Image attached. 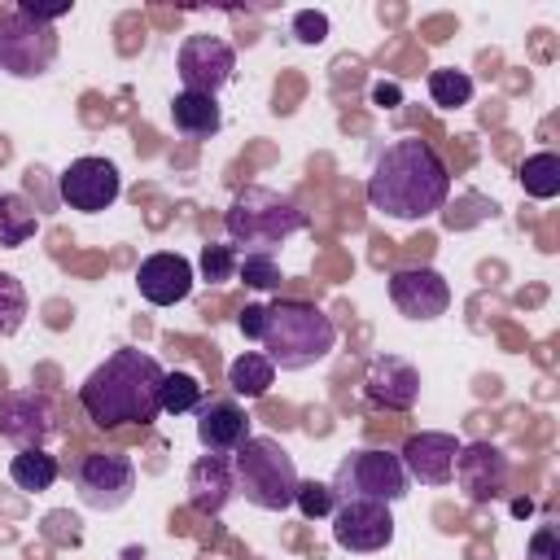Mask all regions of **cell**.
I'll use <instances>...</instances> for the list:
<instances>
[{
	"mask_svg": "<svg viewBox=\"0 0 560 560\" xmlns=\"http://www.w3.org/2000/svg\"><path fill=\"white\" fill-rule=\"evenodd\" d=\"M302 228H306V210L267 184H245L232 197V206L223 210L228 245L245 249V254H271L276 245H284Z\"/></svg>",
	"mask_w": 560,
	"mask_h": 560,
	"instance_id": "cell-4",
	"label": "cell"
},
{
	"mask_svg": "<svg viewBox=\"0 0 560 560\" xmlns=\"http://www.w3.org/2000/svg\"><path fill=\"white\" fill-rule=\"evenodd\" d=\"M122 192V175L109 158H74L61 175H57V197L70 206V210H83V214H101L118 201Z\"/></svg>",
	"mask_w": 560,
	"mask_h": 560,
	"instance_id": "cell-10",
	"label": "cell"
},
{
	"mask_svg": "<svg viewBox=\"0 0 560 560\" xmlns=\"http://www.w3.org/2000/svg\"><path fill=\"white\" fill-rule=\"evenodd\" d=\"M201 402H206V394H201V381H197L192 372H166V376H162L158 407H162L166 416H188V411H197Z\"/></svg>",
	"mask_w": 560,
	"mask_h": 560,
	"instance_id": "cell-25",
	"label": "cell"
},
{
	"mask_svg": "<svg viewBox=\"0 0 560 560\" xmlns=\"http://www.w3.org/2000/svg\"><path fill=\"white\" fill-rule=\"evenodd\" d=\"M39 232V206H31L22 192H0V245L18 249Z\"/></svg>",
	"mask_w": 560,
	"mask_h": 560,
	"instance_id": "cell-22",
	"label": "cell"
},
{
	"mask_svg": "<svg viewBox=\"0 0 560 560\" xmlns=\"http://www.w3.org/2000/svg\"><path fill=\"white\" fill-rule=\"evenodd\" d=\"M459 438L455 433H442V429H420L402 442L398 459L407 468V481H420V486H446L451 472H455V455H459Z\"/></svg>",
	"mask_w": 560,
	"mask_h": 560,
	"instance_id": "cell-16",
	"label": "cell"
},
{
	"mask_svg": "<svg viewBox=\"0 0 560 560\" xmlns=\"http://www.w3.org/2000/svg\"><path fill=\"white\" fill-rule=\"evenodd\" d=\"M389 302H394L407 319L429 324V319L446 315V306H451V284H446V276L433 271V267H398V271L389 276Z\"/></svg>",
	"mask_w": 560,
	"mask_h": 560,
	"instance_id": "cell-15",
	"label": "cell"
},
{
	"mask_svg": "<svg viewBox=\"0 0 560 560\" xmlns=\"http://www.w3.org/2000/svg\"><path fill=\"white\" fill-rule=\"evenodd\" d=\"M18 9H26L31 18H39V22H57V18H66L70 13V0H61V4H35V0H18Z\"/></svg>",
	"mask_w": 560,
	"mask_h": 560,
	"instance_id": "cell-34",
	"label": "cell"
},
{
	"mask_svg": "<svg viewBox=\"0 0 560 560\" xmlns=\"http://www.w3.org/2000/svg\"><path fill=\"white\" fill-rule=\"evenodd\" d=\"M162 376L166 368L136 350V346H118L105 363H96L88 372V381L79 385V402L88 411V420L96 429H122V424H153L158 394H162Z\"/></svg>",
	"mask_w": 560,
	"mask_h": 560,
	"instance_id": "cell-2",
	"label": "cell"
},
{
	"mask_svg": "<svg viewBox=\"0 0 560 560\" xmlns=\"http://www.w3.org/2000/svg\"><path fill=\"white\" fill-rule=\"evenodd\" d=\"M136 289L149 306H175L192 293V262L184 254L158 249L136 267Z\"/></svg>",
	"mask_w": 560,
	"mask_h": 560,
	"instance_id": "cell-17",
	"label": "cell"
},
{
	"mask_svg": "<svg viewBox=\"0 0 560 560\" xmlns=\"http://www.w3.org/2000/svg\"><path fill=\"white\" fill-rule=\"evenodd\" d=\"M249 438V416L232 398H210L197 407V442L210 455H232Z\"/></svg>",
	"mask_w": 560,
	"mask_h": 560,
	"instance_id": "cell-19",
	"label": "cell"
},
{
	"mask_svg": "<svg viewBox=\"0 0 560 560\" xmlns=\"http://www.w3.org/2000/svg\"><path fill=\"white\" fill-rule=\"evenodd\" d=\"M57 26L31 18L26 9H4L0 13V70H9L13 79H39L52 70L57 61Z\"/></svg>",
	"mask_w": 560,
	"mask_h": 560,
	"instance_id": "cell-7",
	"label": "cell"
},
{
	"mask_svg": "<svg viewBox=\"0 0 560 560\" xmlns=\"http://www.w3.org/2000/svg\"><path fill=\"white\" fill-rule=\"evenodd\" d=\"M363 398L381 411H411L420 398V372L402 354H372L363 368Z\"/></svg>",
	"mask_w": 560,
	"mask_h": 560,
	"instance_id": "cell-13",
	"label": "cell"
},
{
	"mask_svg": "<svg viewBox=\"0 0 560 560\" xmlns=\"http://www.w3.org/2000/svg\"><path fill=\"white\" fill-rule=\"evenodd\" d=\"M293 35H298V44H324L328 39V13H319V9L293 13Z\"/></svg>",
	"mask_w": 560,
	"mask_h": 560,
	"instance_id": "cell-31",
	"label": "cell"
},
{
	"mask_svg": "<svg viewBox=\"0 0 560 560\" xmlns=\"http://www.w3.org/2000/svg\"><path fill=\"white\" fill-rule=\"evenodd\" d=\"M232 477H236V494H245V503L262 512L293 508V490L302 481L293 455L276 438H254V433L232 451Z\"/></svg>",
	"mask_w": 560,
	"mask_h": 560,
	"instance_id": "cell-5",
	"label": "cell"
},
{
	"mask_svg": "<svg viewBox=\"0 0 560 560\" xmlns=\"http://www.w3.org/2000/svg\"><path fill=\"white\" fill-rule=\"evenodd\" d=\"M171 127L188 140H210L219 127H223V109L214 96H201V92H175L171 101Z\"/></svg>",
	"mask_w": 560,
	"mask_h": 560,
	"instance_id": "cell-20",
	"label": "cell"
},
{
	"mask_svg": "<svg viewBox=\"0 0 560 560\" xmlns=\"http://www.w3.org/2000/svg\"><path fill=\"white\" fill-rule=\"evenodd\" d=\"M516 179H521L525 197H534V201H551V197H560V153H551V149L529 153V158L521 162Z\"/></svg>",
	"mask_w": 560,
	"mask_h": 560,
	"instance_id": "cell-24",
	"label": "cell"
},
{
	"mask_svg": "<svg viewBox=\"0 0 560 560\" xmlns=\"http://www.w3.org/2000/svg\"><path fill=\"white\" fill-rule=\"evenodd\" d=\"M429 96H433V105H442V109L468 105V101H472V79H468V70H455V66L429 70Z\"/></svg>",
	"mask_w": 560,
	"mask_h": 560,
	"instance_id": "cell-26",
	"label": "cell"
},
{
	"mask_svg": "<svg viewBox=\"0 0 560 560\" xmlns=\"http://www.w3.org/2000/svg\"><path fill=\"white\" fill-rule=\"evenodd\" d=\"M508 472H512V464H508V455H503L494 442H468V446H459V455H455L451 481L464 490L468 503H490V499L503 494Z\"/></svg>",
	"mask_w": 560,
	"mask_h": 560,
	"instance_id": "cell-14",
	"label": "cell"
},
{
	"mask_svg": "<svg viewBox=\"0 0 560 560\" xmlns=\"http://www.w3.org/2000/svg\"><path fill=\"white\" fill-rule=\"evenodd\" d=\"M446 197H451V171L429 140L402 136L376 153L368 175V206L376 214L394 223H420L438 214Z\"/></svg>",
	"mask_w": 560,
	"mask_h": 560,
	"instance_id": "cell-1",
	"label": "cell"
},
{
	"mask_svg": "<svg viewBox=\"0 0 560 560\" xmlns=\"http://www.w3.org/2000/svg\"><path fill=\"white\" fill-rule=\"evenodd\" d=\"M26 311H31V302H26L22 280L13 271H0V337H13L26 324Z\"/></svg>",
	"mask_w": 560,
	"mask_h": 560,
	"instance_id": "cell-27",
	"label": "cell"
},
{
	"mask_svg": "<svg viewBox=\"0 0 560 560\" xmlns=\"http://www.w3.org/2000/svg\"><path fill=\"white\" fill-rule=\"evenodd\" d=\"M525 560H560V534H556L551 525H538V529L529 534Z\"/></svg>",
	"mask_w": 560,
	"mask_h": 560,
	"instance_id": "cell-32",
	"label": "cell"
},
{
	"mask_svg": "<svg viewBox=\"0 0 560 560\" xmlns=\"http://www.w3.org/2000/svg\"><path fill=\"white\" fill-rule=\"evenodd\" d=\"M328 521H332V542L341 551L372 556V551H385L394 542V512H389V503L350 499V503H337Z\"/></svg>",
	"mask_w": 560,
	"mask_h": 560,
	"instance_id": "cell-12",
	"label": "cell"
},
{
	"mask_svg": "<svg viewBox=\"0 0 560 560\" xmlns=\"http://www.w3.org/2000/svg\"><path fill=\"white\" fill-rule=\"evenodd\" d=\"M337 346V324L311 302L284 298L267 306V332H262V354L280 372H306L324 363Z\"/></svg>",
	"mask_w": 560,
	"mask_h": 560,
	"instance_id": "cell-3",
	"label": "cell"
},
{
	"mask_svg": "<svg viewBox=\"0 0 560 560\" xmlns=\"http://www.w3.org/2000/svg\"><path fill=\"white\" fill-rule=\"evenodd\" d=\"M236 328H241L245 341H262V332H267V306H262V302H249V306L236 315Z\"/></svg>",
	"mask_w": 560,
	"mask_h": 560,
	"instance_id": "cell-33",
	"label": "cell"
},
{
	"mask_svg": "<svg viewBox=\"0 0 560 560\" xmlns=\"http://www.w3.org/2000/svg\"><path fill=\"white\" fill-rule=\"evenodd\" d=\"M0 438L13 442L18 451L48 446L57 438V411L48 394L39 389H4L0 394Z\"/></svg>",
	"mask_w": 560,
	"mask_h": 560,
	"instance_id": "cell-11",
	"label": "cell"
},
{
	"mask_svg": "<svg viewBox=\"0 0 560 560\" xmlns=\"http://www.w3.org/2000/svg\"><path fill=\"white\" fill-rule=\"evenodd\" d=\"M184 490H188V508L201 512V516H219L232 494H236V477H232V455H201L192 459L188 477H184Z\"/></svg>",
	"mask_w": 560,
	"mask_h": 560,
	"instance_id": "cell-18",
	"label": "cell"
},
{
	"mask_svg": "<svg viewBox=\"0 0 560 560\" xmlns=\"http://www.w3.org/2000/svg\"><path fill=\"white\" fill-rule=\"evenodd\" d=\"M236 249L228 245V241H210V245H201V276L210 280V284H223V280H232L236 276Z\"/></svg>",
	"mask_w": 560,
	"mask_h": 560,
	"instance_id": "cell-30",
	"label": "cell"
},
{
	"mask_svg": "<svg viewBox=\"0 0 560 560\" xmlns=\"http://www.w3.org/2000/svg\"><path fill=\"white\" fill-rule=\"evenodd\" d=\"M271 381H276V368L262 350H245L228 363V389L236 398H262L271 389Z\"/></svg>",
	"mask_w": 560,
	"mask_h": 560,
	"instance_id": "cell-21",
	"label": "cell"
},
{
	"mask_svg": "<svg viewBox=\"0 0 560 560\" xmlns=\"http://www.w3.org/2000/svg\"><path fill=\"white\" fill-rule=\"evenodd\" d=\"M74 490L96 512H118L136 490V464L122 451H88L74 464Z\"/></svg>",
	"mask_w": 560,
	"mask_h": 560,
	"instance_id": "cell-8",
	"label": "cell"
},
{
	"mask_svg": "<svg viewBox=\"0 0 560 560\" xmlns=\"http://www.w3.org/2000/svg\"><path fill=\"white\" fill-rule=\"evenodd\" d=\"M9 477H13L18 490L39 494V490H52V481L61 477V464H57L44 446H35V451H18V455L9 459Z\"/></svg>",
	"mask_w": 560,
	"mask_h": 560,
	"instance_id": "cell-23",
	"label": "cell"
},
{
	"mask_svg": "<svg viewBox=\"0 0 560 560\" xmlns=\"http://www.w3.org/2000/svg\"><path fill=\"white\" fill-rule=\"evenodd\" d=\"M236 276H241L249 289H258V293L280 289V262H276L271 254H245V258L236 262Z\"/></svg>",
	"mask_w": 560,
	"mask_h": 560,
	"instance_id": "cell-29",
	"label": "cell"
},
{
	"mask_svg": "<svg viewBox=\"0 0 560 560\" xmlns=\"http://www.w3.org/2000/svg\"><path fill=\"white\" fill-rule=\"evenodd\" d=\"M332 494L337 503H350V499H363V503H398L407 494V468L394 451H381V446H359L350 451L337 472H332Z\"/></svg>",
	"mask_w": 560,
	"mask_h": 560,
	"instance_id": "cell-6",
	"label": "cell"
},
{
	"mask_svg": "<svg viewBox=\"0 0 560 560\" xmlns=\"http://www.w3.org/2000/svg\"><path fill=\"white\" fill-rule=\"evenodd\" d=\"M293 508H298L306 521H324V516H332L337 494H332L328 481H298V490H293Z\"/></svg>",
	"mask_w": 560,
	"mask_h": 560,
	"instance_id": "cell-28",
	"label": "cell"
},
{
	"mask_svg": "<svg viewBox=\"0 0 560 560\" xmlns=\"http://www.w3.org/2000/svg\"><path fill=\"white\" fill-rule=\"evenodd\" d=\"M232 70H236V48L223 35H210V31L184 35V44L175 52V74H179L184 92L214 96L219 88H228Z\"/></svg>",
	"mask_w": 560,
	"mask_h": 560,
	"instance_id": "cell-9",
	"label": "cell"
}]
</instances>
